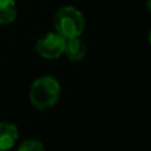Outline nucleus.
I'll return each instance as SVG.
<instances>
[{
    "label": "nucleus",
    "mask_w": 151,
    "mask_h": 151,
    "mask_svg": "<svg viewBox=\"0 0 151 151\" xmlns=\"http://www.w3.org/2000/svg\"><path fill=\"white\" fill-rule=\"evenodd\" d=\"M15 0H0V24L12 23L16 17Z\"/></svg>",
    "instance_id": "6"
},
{
    "label": "nucleus",
    "mask_w": 151,
    "mask_h": 151,
    "mask_svg": "<svg viewBox=\"0 0 151 151\" xmlns=\"http://www.w3.org/2000/svg\"><path fill=\"white\" fill-rule=\"evenodd\" d=\"M17 151H46V150H44V145L40 140L27 139L20 145Z\"/></svg>",
    "instance_id": "7"
},
{
    "label": "nucleus",
    "mask_w": 151,
    "mask_h": 151,
    "mask_svg": "<svg viewBox=\"0 0 151 151\" xmlns=\"http://www.w3.org/2000/svg\"><path fill=\"white\" fill-rule=\"evenodd\" d=\"M147 8H148V11L151 12V0H147Z\"/></svg>",
    "instance_id": "8"
},
{
    "label": "nucleus",
    "mask_w": 151,
    "mask_h": 151,
    "mask_svg": "<svg viewBox=\"0 0 151 151\" xmlns=\"http://www.w3.org/2000/svg\"><path fill=\"white\" fill-rule=\"evenodd\" d=\"M60 96V86L55 78L46 75L36 79L29 90V100L37 110H46L56 104Z\"/></svg>",
    "instance_id": "1"
},
{
    "label": "nucleus",
    "mask_w": 151,
    "mask_h": 151,
    "mask_svg": "<svg viewBox=\"0 0 151 151\" xmlns=\"http://www.w3.org/2000/svg\"><path fill=\"white\" fill-rule=\"evenodd\" d=\"M148 42H150V46H151V31H150V36H148Z\"/></svg>",
    "instance_id": "9"
},
{
    "label": "nucleus",
    "mask_w": 151,
    "mask_h": 151,
    "mask_svg": "<svg viewBox=\"0 0 151 151\" xmlns=\"http://www.w3.org/2000/svg\"><path fill=\"white\" fill-rule=\"evenodd\" d=\"M86 52H87V47H86L84 42L80 40L79 37H74V39H67L66 46H64V54L67 55L70 60H80L84 58Z\"/></svg>",
    "instance_id": "5"
},
{
    "label": "nucleus",
    "mask_w": 151,
    "mask_h": 151,
    "mask_svg": "<svg viewBox=\"0 0 151 151\" xmlns=\"http://www.w3.org/2000/svg\"><path fill=\"white\" fill-rule=\"evenodd\" d=\"M54 26L56 34L64 39L79 37L84 29V17L82 12L75 7H63L54 17Z\"/></svg>",
    "instance_id": "2"
},
{
    "label": "nucleus",
    "mask_w": 151,
    "mask_h": 151,
    "mask_svg": "<svg viewBox=\"0 0 151 151\" xmlns=\"http://www.w3.org/2000/svg\"><path fill=\"white\" fill-rule=\"evenodd\" d=\"M19 131L17 127L11 123H0V151H8L15 146Z\"/></svg>",
    "instance_id": "4"
},
{
    "label": "nucleus",
    "mask_w": 151,
    "mask_h": 151,
    "mask_svg": "<svg viewBox=\"0 0 151 151\" xmlns=\"http://www.w3.org/2000/svg\"><path fill=\"white\" fill-rule=\"evenodd\" d=\"M66 39L59 34L48 32L42 36L36 43V52L44 59H58L60 55L64 54Z\"/></svg>",
    "instance_id": "3"
}]
</instances>
